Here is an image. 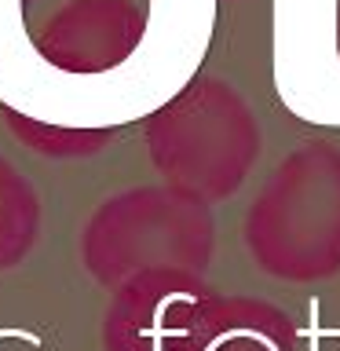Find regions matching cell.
<instances>
[{
    "mask_svg": "<svg viewBox=\"0 0 340 351\" xmlns=\"http://www.w3.org/2000/svg\"><path fill=\"white\" fill-rule=\"evenodd\" d=\"M252 263L282 282H326L340 271V147L311 139L260 186L245 213Z\"/></svg>",
    "mask_w": 340,
    "mask_h": 351,
    "instance_id": "cell-1",
    "label": "cell"
},
{
    "mask_svg": "<svg viewBox=\"0 0 340 351\" xmlns=\"http://www.w3.org/2000/svg\"><path fill=\"white\" fill-rule=\"evenodd\" d=\"M260 121L223 77H194L147 121V147L175 191L227 197L260 158Z\"/></svg>",
    "mask_w": 340,
    "mask_h": 351,
    "instance_id": "cell-2",
    "label": "cell"
},
{
    "mask_svg": "<svg viewBox=\"0 0 340 351\" xmlns=\"http://www.w3.org/2000/svg\"><path fill=\"white\" fill-rule=\"evenodd\" d=\"M212 256V216L186 191H132L88 223V267L103 278H183Z\"/></svg>",
    "mask_w": 340,
    "mask_h": 351,
    "instance_id": "cell-3",
    "label": "cell"
},
{
    "mask_svg": "<svg viewBox=\"0 0 340 351\" xmlns=\"http://www.w3.org/2000/svg\"><path fill=\"white\" fill-rule=\"evenodd\" d=\"M29 40L66 73H106L136 55L147 33L143 0H22Z\"/></svg>",
    "mask_w": 340,
    "mask_h": 351,
    "instance_id": "cell-4",
    "label": "cell"
},
{
    "mask_svg": "<svg viewBox=\"0 0 340 351\" xmlns=\"http://www.w3.org/2000/svg\"><path fill=\"white\" fill-rule=\"evenodd\" d=\"M180 351H293V326L260 304H216L186 318Z\"/></svg>",
    "mask_w": 340,
    "mask_h": 351,
    "instance_id": "cell-5",
    "label": "cell"
},
{
    "mask_svg": "<svg viewBox=\"0 0 340 351\" xmlns=\"http://www.w3.org/2000/svg\"><path fill=\"white\" fill-rule=\"evenodd\" d=\"M337 55H340V8H337Z\"/></svg>",
    "mask_w": 340,
    "mask_h": 351,
    "instance_id": "cell-6",
    "label": "cell"
}]
</instances>
